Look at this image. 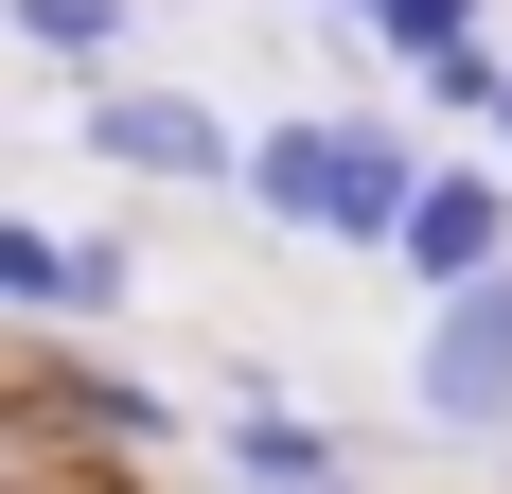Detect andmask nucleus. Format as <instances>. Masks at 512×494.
<instances>
[{
    "label": "nucleus",
    "mask_w": 512,
    "mask_h": 494,
    "mask_svg": "<svg viewBox=\"0 0 512 494\" xmlns=\"http://www.w3.org/2000/svg\"><path fill=\"white\" fill-rule=\"evenodd\" d=\"M301 18H371V0H301Z\"/></svg>",
    "instance_id": "obj_10"
},
{
    "label": "nucleus",
    "mask_w": 512,
    "mask_h": 494,
    "mask_svg": "<svg viewBox=\"0 0 512 494\" xmlns=\"http://www.w3.org/2000/svg\"><path fill=\"white\" fill-rule=\"evenodd\" d=\"M407 177H424V142L389 106H301V124H248V159H230V195L283 247H389Z\"/></svg>",
    "instance_id": "obj_1"
},
{
    "label": "nucleus",
    "mask_w": 512,
    "mask_h": 494,
    "mask_svg": "<svg viewBox=\"0 0 512 494\" xmlns=\"http://www.w3.org/2000/svg\"><path fill=\"white\" fill-rule=\"evenodd\" d=\"M389 265H407L424 300L477 283V265H512V159H424L407 212H389Z\"/></svg>",
    "instance_id": "obj_4"
},
{
    "label": "nucleus",
    "mask_w": 512,
    "mask_h": 494,
    "mask_svg": "<svg viewBox=\"0 0 512 494\" xmlns=\"http://www.w3.org/2000/svg\"><path fill=\"white\" fill-rule=\"evenodd\" d=\"M477 124H495V159H512V71H495V106H477Z\"/></svg>",
    "instance_id": "obj_8"
},
{
    "label": "nucleus",
    "mask_w": 512,
    "mask_h": 494,
    "mask_svg": "<svg viewBox=\"0 0 512 494\" xmlns=\"http://www.w3.org/2000/svg\"><path fill=\"white\" fill-rule=\"evenodd\" d=\"M0 442H18V371H0Z\"/></svg>",
    "instance_id": "obj_9"
},
{
    "label": "nucleus",
    "mask_w": 512,
    "mask_h": 494,
    "mask_svg": "<svg viewBox=\"0 0 512 494\" xmlns=\"http://www.w3.org/2000/svg\"><path fill=\"white\" fill-rule=\"evenodd\" d=\"M89 159H106V177H159V195H230L248 124H230L212 89H142V71H106V89H89Z\"/></svg>",
    "instance_id": "obj_3"
},
{
    "label": "nucleus",
    "mask_w": 512,
    "mask_h": 494,
    "mask_svg": "<svg viewBox=\"0 0 512 494\" xmlns=\"http://www.w3.org/2000/svg\"><path fill=\"white\" fill-rule=\"evenodd\" d=\"M0 36L36 53V71H71V89H106V53H124V0H0Z\"/></svg>",
    "instance_id": "obj_6"
},
{
    "label": "nucleus",
    "mask_w": 512,
    "mask_h": 494,
    "mask_svg": "<svg viewBox=\"0 0 512 494\" xmlns=\"http://www.w3.org/2000/svg\"><path fill=\"white\" fill-rule=\"evenodd\" d=\"M142 300V247L124 230H36V212H0V318H124Z\"/></svg>",
    "instance_id": "obj_5"
},
{
    "label": "nucleus",
    "mask_w": 512,
    "mask_h": 494,
    "mask_svg": "<svg viewBox=\"0 0 512 494\" xmlns=\"http://www.w3.org/2000/svg\"><path fill=\"white\" fill-rule=\"evenodd\" d=\"M407 406H424V442H512V265H477V283L424 300Z\"/></svg>",
    "instance_id": "obj_2"
},
{
    "label": "nucleus",
    "mask_w": 512,
    "mask_h": 494,
    "mask_svg": "<svg viewBox=\"0 0 512 494\" xmlns=\"http://www.w3.org/2000/svg\"><path fill=\"white\" fill-rule=\"evenodd\" d=\"M36 406H71L89 442H177V406H159L142 371H106V353H53V389H36Z\"/></svg>",
    "instance_id": "obj_7"
}]
</instances>
